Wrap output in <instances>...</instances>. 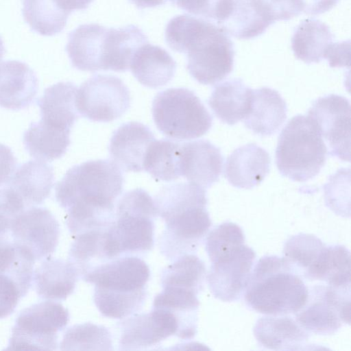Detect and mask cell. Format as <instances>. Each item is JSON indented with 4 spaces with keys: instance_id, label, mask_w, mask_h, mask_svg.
Segmentation results:
<instances>
[{
    "instance_id": "obj_42",
    "label": "cell",
    "mask_w": 351,
    "mask_h": 351,
    "mask_svg": "<svg viewBox=\"0 0 351 351\" xmlns=\"http://www.w3.org/2000/svg\"><path fill=\"white\" fill-rule=\"evenodd\" d=\"M25 207L23 199L11 187L0 189V234L8 233Z\"/></svg>"
},
{
    "instance_id": "obj_27",
    "label": "cell",
    "mask_w": 351,
    "mask_h": 351,
    "mask_svg": "<svg viewBox=\"0 0 351 351\" xmlns=\"http://www.w3.org/2000/svg\"><path fill=\"white\" fill-rule=\"evenodd\" d=\"M287 114L286 102L279 93L263 87L253 90L251 108L243 121L254 133L271 136L283 124Z\"/></svg>"
},
{
    "instance_id": "obj_41",
    "label": "cell",
    "mask_w": 351,
    "mask_h": 351,
    "mask_svg": "<svg viewBox=\"0 0 351 351\" xmlns=\"http://www.w3.org/2000/svg\"><path fill=\"white\" fill-rule=\"evenodd\" d=\"M245 234L237 223L223 222L208 233L205 249L210 261L219 254L245 243Z\"/></svg>"
},
{
    "instance_id": "obj_40",
    "label": "cell",
    "mask_w": 351,
    "mask_h": 351,
    "mask_svg": "<svg viewBox=\"0 0 351 351\" xmlns=\"http://www.w3.org/2000/svg\"><path fill=\"white\" fill-rule=\"evenodd\" d=\"M62 350H111V335L103 326L92 323L76 324L65 332L60 344Z\"/></svg>"
},
{
    "instance_id": "obj_13",
    "label": "cell",
    "mask_w": 351,
    "mask_h": 351,
    "mask_svg": "<svg viewBox=\"0 0 351 351\" xmlns=\"http://www.w3.org/2000/svg\"><path fill=\"white\" fill-rule=\"evenodd\" d=\"M255 258V252L244 243L210 261L206 279L213 296L227 302L239 300L247 287Z\"/></svg>"
},
{
    "instance_id": "obj_36",
    "label": "cell",
    "mask_w": 351,
    "mask_h": 351,
    "mask_svg": "<svg viewBox=\"0 0 351 351\" xmlns=\"http://www.w3.org/2000/svg\"><path fill=\"white\" fill-rule=\"evenodd\" d=\"M22 14L31 29L43 36L61 32L70 14L53 0H23Z\"/></svg>"
},
{
    "instance_id": "obj_39",
    "label": "cell",
    "mask_w": 351,
    "mask_h": 351,
    "mask_svg": "<svg viewBox=\"0 0 351 351\" xmlns=\"http://www.w3.org/2000/svg\"><path fill=\"white\" fill-rule=\"evenodd\" d=\"M326 245L316 236L299 233L287 240L283 247V258L304 278L315 264Z\"/></svg>"
},
{
    "instance_id": "obj_7",
    "label": "cell",
    "mask_w": 351,
    "mask_h": 351,
    "mask_svg": "<svg viewBox=\"0 0 351 351\" xmlns=\"http://www.w3.org/2000/svg\"><path fill=\"white\" fill-rule=\"evenodd\" d=\"M328 149L314 122L296 115L283 128L276 150L280 174L295 182H306L317 176L324 165Z\"/></svg>"
},
{
    "instance_id": "obj_28",
    "label": "cell",
    "mask_w": 351,
    "mask_h": 351,
    "mask_svg": "<svg viewBox=\"0 0 351 351\" xmlns=\"http://www.w3.org/2000/svg\"><path fill=\"white\" fill-rule=\"evenodd\" d=\"M253 90L241 79H232L217 84L208 99L215 115L223 123L233 125L249 113Z\"/></svg>"
},
{
    "instance_id": "obj_16",
    "label": "cell",
    "mask_w": 351,
    "mask_h": 351,
    "mask_svg": "<svg viewBox=\"0 0 351 351\" xmlns=\"http://www.w3.org/2000/svg\"><path fill=\"white\" fill-rule=\"evenodd\" d=\"M179 158L180 176L189 182L206 189L219 180L223 158L220 149L210 141L181 143Z\"/></svg>"
},
{
    "instance_id": "obj_50",
    "label": "cell",
    "mask_w": 351,
    "mask_h": 351,
    "mask_svg": "<svg viewBox=\"0 0 351 351\" xmlns=\"http://www.w3.org/2000/svg\"><path fill=\"white\" fill-rule=\"evenodd\" d=\"M129 1L138 9L154 8L166 3V0H129Z\"/></svg>"
},
{
    "instance_id": "obj_49",
    "label": "cell",
    "mask_w": 351,
    "mask_h": 351,
    "mask_svg": "<svg viewBox=\"0 0 351 351\" xmlns=\"http://www.w3.org/2000/svg\"><path fill=\"white\" fill-rule=\"evenodd\" d=\"M62 10L71 13L74 10L86 9L93 0H53Z\"/></svg>"
},
{
    "instance_id": "obj_9",
    "label": "cell",
    "mask_w": 351,
    "mask_h": 351,
    "mask_svg": "<svg viewBox=\"0 0 351 351\" xmlns=\"http://www.w3.org/2000/svg\"><path fill=\"white\" fill-rule=\"evenodd\" d=\"M69 321L68 309L59 302L46 300L34 304L16 317L5 350H57L58 332Z\"/></svg>"
},
{
    "instance_id": "obj_12",
    "label": "cell",
    "mask_w": 351,
    "mask_h": 351,
    "mask_svg": "<svg viewBox=\"0 0 351 351\" xmlns=\"http://www.w3.org/2000/svg\"><path fill=\"white\" fill-rule=\"evenodd\" d=\"M307 116L314 122L328 154L350 160V104L343 96L331 94L316 99Z\"/></svg>"
},
{
    "instance_id": "obj_22",
    "label": "cell",
    "mask_w": 351,
    "mask_h": 351,
    "mask_svg": "<svg viewBox=\"0 0 351 351\" xmlns=\"http://www.w3.org/2000/svg\"><path fill=\"white\" fill-rule=\"evenodd\" d=\"M107 27L83 24L70 32L66 51L72 66L80 71H104L103 43Z\"/></svg>"
},
{
    "instance_id": "obj_24",
    "label": "cell",
    "mask_w": 351,
    "mask_h": 351,
    "mask_svg": "<svg viewBox=\"0 0 351 351\" xmlns=\"http://www.w3.org/2000/svg\"><path fill=\"white\" fill-rule=\"evenodd\" d=\"M77 86L70 82H61L47 88L37 104L40 121L54 129L71 132L78 118L75 99Z\"/></svg>"
},
{
    "instance_id": "obj_32",
    "label": "cell",
    "mask_w": 351,
    "mask_h": 351,
    "mask_svg": "<svg viewBox=\"0 0 351 351\" xmlns=\"http://www.w3.org/2000/svg\"><path fill=\"white\" fill-rule=\"evenodd\" d=\"M148 43L144 32L134 25L108 28L105 37L109 71L125 72L135 51Z\"/></svg>"
},
{
    "instance_id": "obj_26",
    "label": "cell",
    "mask_w": 351,
    "mask_h": 351,
    "mask_svg": "<svg viewBox=\"0 0 351 351\" xmlns=\"http://www.w3.org/2000/svg\"><path fill=\"white\" fill-rule=\"evenodd\" d=\"M176 61L166 50L148 43L135 51L130 64L134 77L151 88L169 83L176 73Z\"/></svg>"
},
{
    "instance_id": "obj_21",
    "label": "cell",
    "mask_w": 351,
    "mask_h": 351,
    "mask_svg": "<svg viewBox=\"0 0 351 351\" xmlns=\"http://www.w3.org/2000/svg\"><path fill=\"white\" fill-rule=\"evenodd\" d=\"M253 332L261 346L273 350H304L309 339V333L286 315L261 317Z\"/></svg>"
},
{
    "instance_id": "obj_10",
    "label": "cell",
    "mask_w": 351,
    "mask_h": 351,
    "mask_svg": "<svg viewBox=\"0 0 351 351\" xmlns=\"http://www.w3.org/2000/svg\"><path fill=\"white\" fill-rule=\"evenodd\" d=\"M75 108L82 117L97 122H110L129 108L130 95L123 81L112 75L97 74L76 90Z\"/></svg>"
},
{
    "instance_id": "obj_23",
    "label": "cell",
    "mask_w": 351,
    "mask_h": 351,
    "mask_svg": "<svg viewBox=\"0 0 351 351\" xmlns=\"http://www.w3.org/2000/svg\"><path fill=\"white\" fill-rule=\"evenodd\" d=\"M78 274L69 261L47 257L35 269L33 283L38 296L44 300H65L74 291Z\"/></svg>"
},
{
    "instance_id": "obj_29",
    "label": "cell",
    "mask_w": 351,
    "mask_h": 351,
    "mask_svg": "<svg viewBox=\"0 0 351 351\" xmlns=\"http://www.w3.org/2000/svg\"><path fill=\"white\" fill-rule=\"evenodd\" d=\"M197 295L186 289L164 287L154 300L153 308L167 311L176 318L179 324L178 337L182 339H192L197 333L199 306Z\"/></svg>"
},
{
    "instance_id": "obj_43",
    "label": "cell",
    "mask_w": 351,
    "mask_h": 351,
    "mask_svg": "<svg viewBox=\"0 0 351 351\" xmlns=\"http://www.w3.org/2000/svg\"><path fill=\"white\" fill-rule=\"evenodd\" d=\"M260 10L271 23L288 21L302 13L298 0H255Z\"/></svg>"
},
{
    "instance_id": "obj_20",
    "label": "cell",
    "mask_w": 351,
    "mask_h": 351,
    "mask_svg": "<svg viewBox=\"0 0 351 351\" xmlns=\"http://www.w3.org/2000/svg\"><path fill=\"white\" fill-rule=\"evenodd\" d=\"M269 154L255 143L236 149L228 157L224 174L234 187L250 189L261 184L270 169Z\"/></svg>"
},
{
    "instance_id": "obj_46",
    "label": "cell",
    "mask_w": 351,
    "mask_h": 351,
    "mask_svg": "<svg viewBox=\"0 0 351 351\" xmlns=\"http://www.w3.org/2000/svg\"><path fill=\"white\" fill-rule=\"evenodd\" d=\"M16 159L12 150L0 143V186L8 184L16 171Z\"/></svg>"
},
{
    "instance_id": "obj_48",
    "label": "cell",
    "mask_w": 351,
    "mask_h": 351,
    "mask_svg": "<svg viewBox=\"0 0 351 351\" xmlns=\"http://www.w3.org/2000/svg\"><path fill=\"white\" fill-rule=\"evenodd\" d=\"M339 0H298L302 12L314 16L331 10Z\"/></svg>"
},
{
    "instance_id": "obj_47",
    "label": "cell",
    "mask_w": 351,
    "mask_h": 351,
    "mask_svg": "<svg viewBox=\"0 0 351 351\" xmlns=\"http://www.w3.org/2000/svg\"><path fill=\"white\" fill-rule=\"evenodd\" d=\"M326 59L330 67L349 66V48L346 49V43H333Z\"/></svg>"
},
{
    "instance_id": "obj_8",
    "label": "cell",
    "mask_w": 351,
    "mask_h": 351,
    "mask_svg": "<svg viewBox=\"0 0 351 351\" xmlns=\"http://www.w3.org/2000/svg\"><path fill=\"white\" fill-rule=\"evenodd\" d=\"M152 116L158 130L176 140H191L205 134L213 117L195 93L171 88L158 93L152 103Z\"/></svg>"
},
{
    "instance_id": "obj_33",
    "label": "cell",
    "mask_w": 351,
    "mask_h": 351,
    "mask_svg": "<svg viewBox=\"0 0 351 351\" xmlns=\"http://www.w3.org/2000/svg\"><path fill=\"white\" fill-rule=\"evenodd\" d=\"M307 280H319L337 289H350V253L341 245L326 246Z\"/></svg>"
},
{
    "instance_id": "obj_14",
    "label": "cell",
    "mask_w": 351,
    "mask_h": 351,
    "mask_svg": "<svg viewBox=\"0 0 351 351\" xmlns=\"http://www.w3.org/2000/svg\"><path fill=\"white\" fill-rule=\"evenodd\" d=\"M10 232L12 241L36 261L55 252L59 241L60 226L47 208L33 206L16 217Z\"/></svg>"
},
{
    "instance_id": "obj_2",
    "label": "cell",
    "mask_w": 351,
    "mask_h": 351,
    "mask_svg": "<svg viewBox=\"0 0 351 351\" xmlns=\"http://www.w3.org/2000/svg\"><path fill=\"white\" fill-rule=\"evenodd\" d=\"M158 215L165 221L159 240L161 253L169 260L195 252L212 221L206 189L191 182L163 186L154 199Z\"/></svg>"
},
{
    "instance_id": "obj_15",
    "label": "cell",
    "mask_w": 351,
    "mask_h": 351,
    "mask_svg": "<svg viewBox=\"0 0 351 351\" xmlns=\"http://www.w3.org/2000/svg\"><path fill=\"white\" fill-rule=\"evenodd\" d=\"M119 350H144L156 346L170 336L178 337L179 324L174 315L153 308L150 313L133 314L120 322Z\"/></svg>"
},
{
    "instance_id": "obj_4",
    "label": "cell",
    "mask_w": 351,
    "mask_h": 351,
    "mask_svg": "<svg viewBox=\"0 0 351 351\" xmlns=\"http://www.w3.org/2000/svg\"><path fill=\"white\" fill-rule=\"evenodd\" d=\"M246 304L265 315L295 313L306 303L308 289L283 257L261 258L252 270L243 293Z\"/></svg>"
},
{
    "instance_id": "obj_17",
    "label": "cell",
    "mask_w": 351,
    "mask_h": 351,
    "mask_svg": "<svg viewBox=\"0 0 351 351\" xmlns=\"http://www.w3.org/2000/svg\"><path fill=\"white\" fill-rule=\"evenodd\" d=\"M214 20L227 34L239 39L258 36L271 25L255 0H219Z\"/></svg>"
},
{
    "instance_id": "obj_19",
    "label": "cell",
    "mask_w": 351,
    "mask_h": 351,
    "mask_svg": "<svg viewBox=\"0 0 351 351\" xmlns=\"http://www.w3.org/2000/svg\"><path fill=\"white\" fill-rule=\"evenodd\" d=\"M38 82L34 71L25 62H0V106L19 110L29 106L35 98Z\"/></svg>"
},
{
    "instance_id": "obj_6",
    "label": "cell",
    "mask_w": 351,
    "mask_h": 351,
    "mask_svg": "<svg viewBox=\"0 0 351 351\" xmlns=\"http://www.w3.org/2000/svg\"><path fill=\"white\" fill-rule=\"evenodd\" d=\"M154 199L142 189L125 193L118 201L114 222L106 229L108 248L113 258L147 252L154 244Z\"/></svg>"
},
{
    "instance_id": "obj_1",
    "label": "cell",
    "mask_w": 351,
    "mask_h": 351,
    "mask_svg": "<svg viewBox=\"0 0 351 351\" xmlns=\"http://www.w3.org/2000/svg\"><path fill=\"white\" fill-rule=\"evenodd\" d=\"M165 36L171 49L186 54L187 70L200 84H214L233 69V43L225 31L209 21L176 16L167 25Z\"/></svg>"
},
{
    "instance_id": "obj_37",
    "label": "cell",
    "mask_w": 351,
    "mask_h": 351,
    "mask_svg": "<svg viewBox=\"0 0 351 351\" xmlns=\"http://www.w3.org/2000/svg\"><path fill=\"white\" fill-rule=\"evenodd\" d=\"M35 261L7 234H0V274L12 278L25 296L33 284Z\"/></svg>"
},
{
    "instance_id": "obj_3",
    "label": "cell",
    "mask_w": 351,
    "mask_h": 351,
    "mask_svg": "<svg viewBox=\"0 0 351 351\" xmlns=\"http://www.w3.org/2000/svg\"><path fill=\"white\" fill-rule=\"evenodd\" d=\"M149 275L144 261L124 256L97 267L82 280L95 285L94 302L104 316L123 319L143 306Z\"/></svg>"
},
{
    "instance_id": "obj_34",
    "label": "cell",
    "mask_w": 351,
    "mask_h": 351,
    "mask_svg": "<svg viewBox=\"0 0 351 351\" xmlns=\"http://www.w3.org/2000/svg\"><path fill=\"white\" fill-rule=\"evenodd\" d=\"M70 143L69 132L51 128L40 121L32 123L23 135V144L29 155L44 161L62 157Z\"/></svg>"
},
{
    "instance_id": "obj_45",
    "label": "cell",
    "mask_w": 351,
    "mask_h": 351,
    "mask_svg": "<svg viewBox=\"0 0 351 351\" xmlns=\"http://www.w3.org/2000/svg\"><path fill=\"white\" fill-rule=\"evenodd\" d=\"M180 9L197 16L214 19L219 0H166Z\"/></svg>"
},
{
    "instance_id": "obj_31",
    "label": "cell",
    "mask_w": 351,
    "mask_h": 351,
    "mask_svg": "<svg viewBox=\"0 0 351 351\" xmlns=\"http://www.w3.org/2000/svg\"><path fill=\"white\" fill-rule=\"evenodd\" d=\"M107 228L89 230L75 236L69 252L68 261L75 268L79 278H82L97 267L111 261L106 246Z\"/></svg>"
},
{
    "instance_id": "obj_18",
    "label": "cell",
    "mask_w": 351,
    "mask_h": 351,
    "mask_svg": "<svg viewBox=\"0 0 351 351\" xmlns=\"http://www.w3.org/2000/svg\"><path fill=\"white\" fill-rule=\"evenodd\" d=\"M154 140L147 125L136 121L123 123L114 132L110 139L109 152L112 160L124 171H141L147 148Z\"/></svg>"
},
{
    "instance_id": "obj_35",
    "label": "cell",
    "mask_w": 351,
    "mask_h": 351,
    "mask_svg": "<svg viewBox=\"0 0 351 351\" xmlns=\"http://www.w3.org/2000/svg\"><path fill=\"white\" fill-rule=\"evenodd\" d=\"M180 143L169 139L153 141L143 160V170L156 181L171 182L180 176Z\"/></svg>"
},
{
    "instance_id": "obj_44",
    "label": "cell",
    "mask_w": 351,
    "mask_h": 351,
    "mask_svg": "<svg viewBox=\"0 0 351 351\" xmlns=\"http://www.w3.org/2000/svg\"><path fill=\"white\" fill-rule=\"evenodd\" d=\"M22 297L17 283L9 276L0 274V319L11 315Z\"/></svg>"
},
{
    "instance_id": "obj_25",
    "label": "cell",
    "mask_w": 351,
    "mask_h": 351,
    "mask_svg": "<svg viewBox=\"0 0 351 351\" xmlns=\"http://www.w3.org/2000/svg\"><path fill=\"white\" fill-rule=\"evenodd\" d=\"M8 184L21 197L25 206L41 204L53 187V168L44 160H29L16 169Z\"/></svg>"
},
{
    "instance_id": "obj_11",
    "label": "cell",
    "mask_w": 351,
    "mask_h": 351,
    "mask_svg": "<svg viewBox=\"0 0 351 351\" xmlns=\"http://www.w3.org/2000/svg\"><path fill=\"white\" fill-rule=\"evenodd\" d=\"M350 289L315 286L308 290L306 304L295 313V319L308 333L333 335L343 324H350Z\"/></svg>"
},
{
    "instance_id": "obj_30",
    "label": "cell",
    "mask_w": 351,
    "mask_h": 351,
    "mask_svg": "<svg viewBox=\"0 0 351 351\" xmlns=\"http://www.w3.org/2000/svg\"><path fill=\"white\" fill-rule=\"evenodd\" d=\"M333 34L323 22L308 19L295 29L291 47L296 58L306 64L319 62L326 58L333 42Z\"/></svg>"
},
{
    "instance_id": "obj_38",
    "label": "cell",
    "mask_w": 351,
    "mask_h": 351,
    "mask_svg": "<svg viewBox=\"0 0 351 351\" xmlns=\"http://www.w3.org/2000/svg\"><path fill=\"white\" fill-rule=\"evenodd\" d=\"M206 277L204 262L193 254L183 255L176 260L161 274L162 287H178L198 293L203 288Z\"/></svg>"
},
{
    "instance_id": "obj_5",
    "label": "cell",
    "mask_w": 351,
    "mask_h": 351,
    "mask_svg": "<svg viewBox=\"0 0 351 351\" xmlns=\"http://www.w3.org/2000/svg\"><path fill=\"white\" fill-rule=\"evenodd\" d=\"M123 176L110 160L84 162L69 169L56 185V199L66 210L75 206L114 207Z\"/></svg>"
},
{
    "instance_id": "obj_51",
    "label": "cell",
    "mask_w": 351,
    "mask_h": 351,
    "mask_svg": "<svg viewBox=\"0 0 351 351\" xmlns=\"http://www.w3.org/2000/svg\"><path fill=\"white\" fill-rule=\"evenodd\" d=\"M5 49L3 45V42L2 40L1 37L0 36V61L3 57V55L5 54Z\"/></svg>"
}]
</instances>
